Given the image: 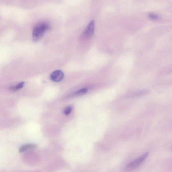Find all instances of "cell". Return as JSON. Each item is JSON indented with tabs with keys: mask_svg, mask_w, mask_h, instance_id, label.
<instances>
[{
	"mask_svg": "<svg viewBox=\"0 0 172 172\" xmlns=\"http://www.w3.org/2000/svg\"><path fill=\"white\" fill-rule=\"evenodd\" d=\"M150 18L152 19L156 20L158 18V16L157 15L154 14H150L149 15Z\"/></svg>",
	"mask_w": 172,
	"mask_h": 172,
	"instance_id": "9c48e42d",
	"label": "cell"
},
{
	"mask_svg": "<svg viewBox=\"0 0 172 172\" xmlns=\"http://www.w3.org/2000/svg\"><path fill=\"white\" fill-rule=\"evenodd\" d=\"M148 155V152H147L139 157L132 161L127 165L125 167V170L126 171H129L137 168L144 162Z\"/></svg>",
	"mask_w": 172,
	"mask_h": 172,
	"instance_id": "7a4b0ae2",
	"label": "cell"
},
{
	"mask_svg": "<svg viewBox=\"0 0 172 172\" xmlns=\"http://www.w3.org/2000/svg\"><path fill=\"white\" fill-rule=\"evenodd\" d=\"M64 74L63 72L60 70H57L52 73L50 75L51 80L55 82H59L62 80Z\"/></svg>",
	"mask_w": 172,
	"mask_h": 172,
	"instance_id": "277c9868",
	"label": "cell"
},
{
	"mask_svg": "<svg viewBox=\"0 0 172 172\" xmlns=\"http://www.w3.org/2000/svg\"><path fill=\"white\" fill-rule=\"evenodd\" d=\"M95 31V21L92 20L89 23L81 35V38L87 39L92 38L94 34Z\"/></svg>",
	"mask_w": 172,
	"mask_h": 172,
	"instance_id": "3957f363",
	"label": "cell"
},
{
	"mask_svg": "<svg viewBox=\"0 0 172 172\" xmlns=\"http://www.w3.org/2000/svg\"><path fill=\"white\" fill-rule=\"evenodd\" d=\"M72 108L71 106H68L66 108L64 111V114L65 115H68L71 113L72 111Z\"/></svg>",
	"mask_w": 172,
	"mask_h": 172,
	"instance_id": "ba28073f",
	"label": "cell"
},
{
	"mask_svg": "<svg viewBox=\"0 0 172 172\" xmlns=\"http://www.w3.org/2000/svg\"><path fill=\"white\" fill-rule=\"evenodd\" d=\"M87 89H86V88H84V89L79 90L78 91L76 92V94L77 95H83L87 93Z\"/></svg>",
	"mask_w": 172,
	"mask_h": 172,
	"instance_id": "52a82bcc",
	"label": "cell"
},
{
	"mask_svg": "<svg viewBox=\"0 0 172 172\" xmlns=\"http://www.w3.org/2000/svg\"><path fill=\"white\" fill-rule=\"evenodd\" d=\"M36 147V145L34 144H28L23 145L20 149V152H23L27 150L34 149Z\"/></svg>",
	"mask_w": 172,
	"mask_h": 172,
	"instance_id": "5b68a950",
	"label": "cell"
},
{
	"mask_svg": "<svg viewBox=\"0 0 172 172\" xmlns=\"http://www.w3.org/2000/svg\"><path fill=\"white\" fill-rule=\"evenodd\" d=\"M24 85V82L19 83L16 85L14 86L10 87V89L14 91H16L22 88Z\"/></svg>",
	"mask_w": 172,
	"mask_h": 172,
	"instance_id": "8992f818",
	"label": "cell"
},
{
	"mask_svg": "<svg viewBox=\"0 0 172 172\" xmlns=\"http://www.w3.org/2000/svg\"><path fill=\"white\" fill-rule=\"evenodd\" d=\"M50 29V24L47 22H41L36 24L32 31L33 41L36 42L39 41L43 37L45 32Z\"/></svg>",
	"mask_w": 172,
	"mask_h": 172,
	"instance_id": "6da1fadb",
	"label": "cell"
}]
</instances>
